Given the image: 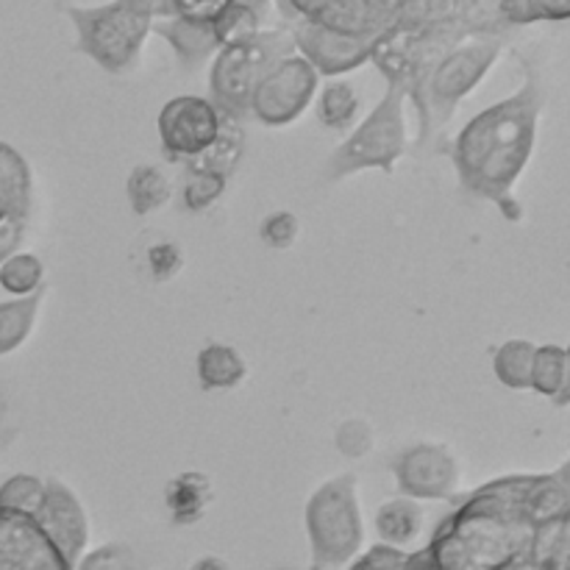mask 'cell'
Instances as JSON below:
<instances>
[{"instance_id": "obj_1", "label": "cell", "mask_w": 570, "mask_h": 570, "mask_svg": "<svg viewBox=\"0 0 570 570\" xmlns=\"http://www.w3.org/2000/svg\"><path fill=\"white\" fill-rule=\"evenodd\" d=\"M540 104V87L529 78L521 92L479 111L449 148L462 189L493 200L510 217L512 187L532 156Z\"/></svg>"}, {"instance_id": "obj_2", "label": "cell", "mask_w": 570, "mask_h": 570, "mask_svg": "<svg viewBox=\"0 0 570 570\" xmlns=\"http://www.w3.org/2000/svg\"><path fill=\"white\" fill-rule=\"evenodd\" d=\"M521 495L490 484L462 501L426 546L429 560L443 570H507L532 551V523Z\"/></svg>"}, {"instance_id": "obj_3", "label": "cell", "mask_w": 570, "mask_h": 570, "mask_svg": "<svg viewBox=\"0 0 570 570\" xmlns=\"http://www.w3.org/2000/svg\"><path fill=\"white\" fill-rule=\"evenodd\" d=\"M501 53L499 33H473L445 50L432 70L426 72L417 92L412 95L421 115V137L417 145L426 142L434 131L445 126L454 117L456 106L479 87L490 67L495 65Z\"/></svg>"}, {"instance_id": "obj_4", "label": "cell", "mask_w": 570, "mask_h": 570, "mask_svg": "<svg viewBox=\"0 0 570 570\" xmlns=\"http://www.w3.org/2000/svg\"><path fill=\"white\" fill-rule=\"evenodd\" d=\"M306 534L312 546L309 570H348L365 549V521L354 473L323 482L306 501Z\"/></svg>"}, {"instance_id": "obj_5", "label": "cell", "mask_w": 570, "mask_h": 570, "mask_svg": "<svg viewBox=\"0 0 570 570\" xmlns=\"http://www.w3.org/2000/svg\"><path fill=\"white\" fill-rule=\"evenodd\" d=\"M293 53L298 50L289 31H259L245 42L217 50L209 70V100L215 109L232 122L248 120L250 98L259 81Z\"/></svg>"}, {"instance_id": "obj_6", "label": "cell", "mask_w": 570, "mask_h": 570, "mask_svg": "<svg viewBox=\"0 0 570 570\" xmlns=\"http://www.w3.org/2000/svg\"><path fill=\"white\" fill-rule=\"evenodd\" d=\"M78 33V50L106 72L137 67L142 45L154 31V17L139 0H111L106 6H65Z\"/></svg>"}, {"instance_id": "obj_7", "label": "cell", "mask_w": 570, "mask_h": 570, "mask_svg": "<svg viewBox=\"0 0 570 570\" xmlns=\"http://www.w3.org/2000/svg\"><path fill=\"white\" fill-rule=\"evenodd\" d=\"M406 89L401 83H387V92L376 109L356 122L351 137L340 145L326 165L328 181H343L362 170H395V161L406 150V120H404Z\"/></svg>"}, {"instance_id": "obj_8", "label": "cell", "mask_w": 570, "mask_h": 570, "mask_svg": "<svg viewBox=\"0 0 570 570\" xmlns=\"http://www.w3.org/2000/svg\"><path fill=\"white\" fill-rule=\"evenodd\" d=\"M317 81L321 76L304 56H287L259 81L250 98V117L271 128L289 126L309 109L317 95Z\"/></svg>"}, {"instance_id": "obj_9", "label": "cell", "mask_w": 570, "mask_h": 570, "mask_svg": "<svg viewBox=\"0 0 570 570\" xmlns=\"http://www.w3.org/2000/svg\"><path fill=\"white\" fill-rule=\"evenodd\" d=\"M223 122H226V117L215 109L209 98L178 95L161 106L159 120H156L161 150L170 161L187 165L215 142Z\"/></svg>"}, {"instance_id": "obj_10", "label": "cell", "mask_w": 570, "mask_h": 570, "mask_svg": "<svg viewBox=\"0 0 570 570\" xmlns=\"http://www.w3.org/2000/svg\"><path fill=\"white\" fill-rule=\"evenodd\" d=\"M401 495L415 501H454L462 490V465L443 443H415L393 462Z\"/></svg>"}, {"instance_id": "obj_11", "label": "cell", "mask_w": 570, "mask_h": 570, "mask_svg": "<svg viewBox=\"0 0 570 570\" xmlns=\"http://www.w3.org/2000/svg\"><path fill=\"white\" fill-rule=\"evenodd\" d=\"M33 206L31 167L17 148L0 139V265L17 254Z\"/></svg>"}, {"instance_id": "obj_12", "label": "cell", "mask_w": 570, "mask_h": 570, "mask_svg": "<svg viewBox=\"0 0 570 570\" xmlns=\"http://www.w3.org/2000/svg\"><path fill=\"white\" fill-rule=\"evenodd\" d=\"M65 562L76 570L89 543V518L78 495L61 479H45V499L33 515Z\"/></svg>"}, {"instance_id": "obj_13", "label": "cell", "mask_w": 570, "mask_h": 570, "mask_svg": "<svg viewBox=\"0 0 570 570\" xmlns=\"http://www.w3.org/2000/svg\"><path fill=\"white\" fill-rule=\"evenodd\" d=\"M289 33H293L295 50L315 67L317 76H343V72L356 70L373 59V48H376L373 39L348 37V33L332 31L309 20H295Z\"/></svg>"}, {"instance_id": "obj_14", "label": "cell", "mask_w": 570, "mask_h": 570, "mask_svg": "<svg viewBox=\"0 0 570 570\" xmlns=\"http://www.w3.org/2000/svg\"><path fill=\"white\" fill-rule=\"evenodd\" d=\"M401 9H404L401 0H321L301 20L317 22V26L348 33V37L379 42L384 33L399 26Z\"/></svg>"}, {"instance_id": "obj_15", "label": "cell", "mask_w": 570, "mask_h": 570, "mask_svg": "<svg viewBox=\"0 0 570 570\" xmlns=\"http://www.w3.org/2000/svg\"><path fill=\"white\" fill-rule=\"evenodd\" d=\"M0 570H72L31 515L0 507Z\"/></svg>"}, {"instance_id": "obj_16", "label": "cell", "mask_w": 570, "mask_h": 570, "mask_svg": "<svg viewBox=\"0 0 570 570\" xmlns=\"http://www.w3.org/2000/svg\"><path fill=\"white\" fill-rule=\"evenodd\" d=\"M373 529H376L382 546L412 554L423 529H426V512H423L421 501L399 495V499H390L379 507Z\"/></svg>"}, {"instance_id": "obj_17", "label": "cell", "mask_w": 570, "mask_h": 570, "mask_svg": "<svg viewBox=\"0 0 570 570\" xmlns=\"http://www.w3.org/2000/svg\"><path fill=\"white\" fill-rule=\"evenodd\" d=\"M212 501H215V488H212V479L200 471L178 473L165 488V507L173 527L187 529L200 523Z\"/></svg>"}, {"instance_id": "obj_18", "label": "cell", "mask_w": 570, "mask_h": 570, "mask_svg": "<svg viewBox=\"0 0 570 570\" xmlns=\"http://www.w3.org/2000/svg\"><path fill=\"white\" fill-rule=\"evenodd\" d=\"M154 33H159L176 50L184 65H200L220 50L215 33V22H195L184 17L154 20Z\"/></svg>"}, {"instance_id": "obj_19", "label": "cell", "mask_w": 570, "mask_h": 570, "mask_svg": "<svg viewBox=\"0 0 570 570\" xmlns=\"http://www.w3.org/2000/svg\"><path fill=\"white\" fill-rule=\"evenodd\" d=\"M195 376L206 393H226V390L239 387L245 382L248 365L234 345L209 343L195 356Z\"/></svg>"}, {"instance_id": "obj_20", "label": "cell", "mask_w": 570, "mask_h": 570, "mask_svg": "<svg viewBox=\"0 0 570 570\" xmlns=\"http://www.w3.org/2000/svg\"><path fill=\"white\" fill-rule=\"evenodd\" d=\"M126 195L134 215L148 217L154 215V212H159L161 206L170 204L173 178L167 176L165 167L159 165H137L128 173Z\"/></svg>"}, {"instance_id": "obj_21", "label": "cell", "mask_w": 570, "mask_h": 570, "mask_svg": "<svg viewBox=\"0 0 570 570\" xmlns=\"http://www.w3.org/2000/svg\"><path fill=\"white\" fill-rule=\"evenodd\" d=\"M45 287L26 298H11L0 304V356L14 354L33 332L39 306H42Z\"/></svg>"}, {"instance_id": "obj_22", "label": "cell", "mask_w": 570, "mask_h": 570, "mask_svg": "<svg viewBox=\"0 0 570 570\" xmlns=\"http://www.w3.org/2000/svg\"><path fill=\"white\" fill-rule=\"evenodd\" d=\"M243 150H245L243 128H239V122L226 120L215 142H212L204 154L195 156L193 161H187L184 167H187V170H206V173H217V176L232 178L234 170H237L239 159H243Z\"/></svg>"}, {"instance_id": "obj_23", "label": "cell", "mask_w": 570, "mask_h": 570, "mask_svg": "<svg viewBox=\"0 0 570 570\" xmlns=\"http://www.w3.org/2000/svg\"><path fill=\"white\" fill-rule=\"evenodd\" d=\"M360 95L348 81H328L317 95V120L328 131H354L360 117Z\"/></svg>"}, {"instance_id": "obj_24", "label": "cell", "mask_w": 570, "mask_h": 570, "mask_svg": "<svg viewBox=\"0 0 570 570\" xmlns=\"http://www.w3.org/2000/svg\"><path fill=\"white\" fill-rule=\"evenodd\" d=\"M538 345L529 340H507L493 356V371L504 387L532 390V365Z\"/></svg>"}, {"instance_id": "obj_25", "label": "cell", "mask_w": 570, "mask_h": 570, "mask_svg": "<svg viewBox=\"0 0 570 570\" xmlns=\"http://www.w3.org/2000/svg\"><path fill=\"white\" fill-rule=\"evenodd\" d=\"M0 287L14 298L39 293L45 287V265L37 254L17 250L0 265Z\"/></svg>"}, {"instance_id": "obj_26", "label": "cell", "mask_w": 570, "mask_h": 570, "mask_svg": "<svg viewBox=\"0 0 570 570\" xmlns=\"http://www.w3.org/2000/svg\"><path fill=\"white\" fill-rule=\"evenodd\" d=\"M262 6H256L254 0H234L226 11H223L220 20L215 22L217 45L228 48V45L245 42V39L256 37L262 31Z\"/></svg>"}, {"instance_id": "obj_27", "label": "cell", "mask_w": 570, "mask_h": 570, "mask_svg": "<svg viewBox=\"0 0 570 570\" xmlns=\"http://www.w3.org/2000/svg\"><path fill=\"white\" fill-rule=\"evenodd\" d=\"M566 387V348L560 345H540L534 351L532 365V390L534 393L554 399Z\"/></svg>"}, {"instance_id": "obj_28", "label": "cell", "mask_w": 570, "mask_h": 570, "mask_svg": "<svg viewBox=\"0 0 570 570\" xmlns=\"http://www.w3.org/2000/svg\"><path fill=\"white\" fill-rule=\"evenodd\" d=\"M45 499V479L31 476V473H17L0 484V507L22 515H37Z\"/></svg>"}, {"instance_id": "obj_29", "label": "cell", "mask_w": 570, "mask_h": 570, "mask_svg": "<svg viewBox=\"0 0 570 570\" xmlns=\"http://www.w3.org/2000/svg\"><path fill=\"white\" fill-rule=\"evenodd\" d=\"M228 178L217 176V173H206V170H187L184 176V187H181V198L184 206L189 212H206L217 204V200L226 195Z\"/></svg>"}, {"instance_id": "obj_30", "label": "cell", "mask_w": 570, "mask_h": 570, "mask_svg": "<svg viewBox=\"0 0 570 570\" xmlns=\"http://www.w3.org/2000/svg\"><path fill=\"white\" fill-rule=\"evenodd\" d=\"M504 22L560 20L570 17V0H499Z\"/></svg>"}, {"instance_id": "obj_31", "label": "cell", "mask_w": 570, "mask_h": 570, "mask_svg": "<svg viewBox=\"0 0 570 570\" xmlns=\"http://www.w3.org/2000/svg\"><path fill=\"white\" fill-rule=\"evenodd\" d=\"M145 271L154 284H167L184 271V250L176 239H159L145 248Z\"/></svg>"}, {"instance_id": "obj_32", "label": "cell", "mask_w": 570, "mask_h": 570, "mask_svg": "<svg viewBox=\"0 0 570 570\" xmlns=\"http://www.w3.org/2000/svg\"><path fill=\"white\" fill-rule=\"evenodd\" d=\"M298 234H301L298 217H295L293 212H287V209L271 212V215H267L265 220H262V226H259L262 243H265L267 248H273V250L293 248L295 239H298Z\"/></svg>"}, {"instance_id": "obj_33", "label": "cell", "mask_w": 570, "mask_h": 570, "mask_svg": "<svg viewBox=\"0 0 570 570\" xmlns=\"http://www.w3.org/2000/svg\"><path fill=\"white\" fill-rule=\"evenodd\" d=\"M76 570H142V566H139L134 549L122 543H109L83 554Z\"/></svg>"}, {"instance_id": "obj_34", "label": "cell", "mask_w": 570, "mask_h": 570, "mask_svg": "<svg viewBox=\"0 0 570 570\" xmlns=\"http://www.w3.org/2000/svg\"><path fill=\"white\" fill-rule=\"evenodd\" d=\"M334 443H337L340 454L348 456V460H360L367 451L373 449V429L371 423L362 421V417H351L343 421L334 432Z\"/></svg>"}, {"instance_id": "obj_35", "label": "cell", "mask_w": 570, "mask_h": 570, "mask_svg": "<svg viewBox=\"0 0 570 570\" xmlns=\"http://www.w3.org/2000/svg\"><path fill=\"white\" fill-rule=\"evenodd\" d=\"M406 560H410V554L387 549V546L379 543V546H373L367 554H362L348 570H404Z\"/></svg>"}, {"instance_id": "obj_36", "label": "cell", "mask_w": 570, "mask_h": 570, "mask_svg": "<svg viewBox=\"0 0 570 570\" xmlns=\"http://www.w3.org/2000/svg\"><path fill=\"white\" fill-rule=\"evenodd\" d=\"M276 3H278V9H282L284 14L295 22V20H301V17L309 14V11L315 9L321 0H276Z\"/></svg>"}, {"instance_id": "obj_37", "label": "cell", "mask_w": 570, "mask_h": 570, "mask_svg": "<svg viewBox=\"0 0 570 570\" xmlns=\"http://www.w3.org/2000/svg\"><path fill=\"white\" fill-rule=\"evenodd\" d=\"M404 570H443V568H438V566H434V562L429 560V554H426V551H412V554H410V560H406Z\"/></svg>"}, {"instance_id": "obj_38", "label": "cell", "mask_w": 570, "mask_h": 570, "mask_svg": "<svg viewBox=\"0 0 570 570\" xmlns=\"http://www.w3.org/2000/svg\"><path fill=\"white\" fill-rule=\"evenodd\" d=\"M189 570H232L228 568V562L223 560V557H215V554H206L200 557V560H195Z\"/></svg>"}, {"instance_id": "obj_39", "label": "cell", "mask_w": 570, "mask_h": 570, "mask_svg": "<svg viewBox=\"0 0 570 570\" xmlns=\"http://www.w3.org/2000/svg\"><path fill=\"white\" fill-rule=\"evenodd\" d=\"M557 404H570V345L566 348V387L557 395Z\"/></svg>"}, {"instance_id": "obj_40", "label": "cell", "mask_w": 570, "mask_h": 570, "mask_svg": "<svg viewBox=\"0 0 570 570\" xmlns=\"http://www.w3.org/2000/svg\"><path fill=\"white\" fill-rule=\"evenodd\" d=\"M401 3H404V6H406V3H421V0H401Z\"/></svg>"}]
</instances>
